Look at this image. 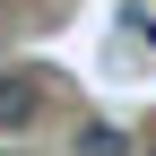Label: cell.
<instances>
[{
  "label": "cell",
  "mask_w": 156,
  "mask_h": 156,
  "mask_svg": "<svg viewBox=\"0 0 156 156\" xmlns=\"http://www.w3.org/2000/svg\"><path fill=\"white\" fill-rule=\"evenodd\" d=\"M44 95H52L44 69H0V130H35L44 122Z\"/></svg>",
  "instance_id": "cell-1"
},
{
  "label": "cell",
  "mask_w": 156,
  "mask_h": 156,
  "mask_svg": "<svg viewBox=\"0 0 156 156\" xmlns=\"http://www.w3.org/2000/svg\"><path fill=\"white\" fill-rule=\"evenodd\" d=\"M69 156H130V130H122V122H78Z\"/></svg>",
  "instance_id": "cell-2"
},
{
  "label": "cell",
  "mask_w": 156,
  "mask_h": 156,
  "mask_svg": "<svg viewBox=\"0 0 156 156\" xmlns=\"http://www.w3.org/2000/svg\"><path fill=\"white\" fill-rule=\"evenodd\" d=\"M113 26H122L130 44H147V52H156V0H122V9H113Z\"/></svg>",
  "instance_id": "cell-3"
}]
</instances>
